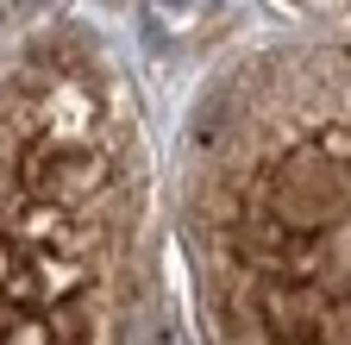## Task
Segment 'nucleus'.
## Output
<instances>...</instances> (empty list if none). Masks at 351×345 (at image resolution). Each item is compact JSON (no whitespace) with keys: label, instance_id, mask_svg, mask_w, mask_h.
<instances>
[{"label":"nucleus","instance_id":"obj_1","mask_svg":"<svg viewBox=\"0 0 351 345\" xmlns=\"http://www.w3.org/2000/svg\"><path fill=\"white\" fill-rule=\"evenodd\" d=\"M207 345H351V45H263L182 139Z\"/></svg>","mask_w":351,"mask_h":345},{"label":"nucleus","instance_id":"obj_4","mask_svg":"<svg viewBox=\"0 0 351 345\" xmlns=\"http://www.w3.org/2000/svg\"><path fill=\"white\" fill-rule=\"evenodd\" d=\"M157 7H163V13H176V19H182V13H189V0H157Z\"/></svg>","mask_w":351,"mask_h":345},{"label":"nucleus","instance_id":"obj_3","mask_svg":"<svg viewBox=\"0 0 351 345\" xmlns=\"http://www.w3.org/2000/svg\"><path fill=\"white\" fill-rule=\"evenodd\" d=\"M301 13H326V19H351V0H289Z\"/></svg>","mask_w":351,"mask_h":345},{"label":"nucleus","instance_id":"obj_2","mask_svg":"<svg viewBox=\"0 0 351 345\" xmlns=\"http://www.w3.org/2000/svg\"><path fill=\"white\" fill-rule=\"evenodd\" d=\"M0 345H169L138 126L88 45L0 69Z\"/></svg>","mask_w":351,"mask_h":345}]
</instances>
